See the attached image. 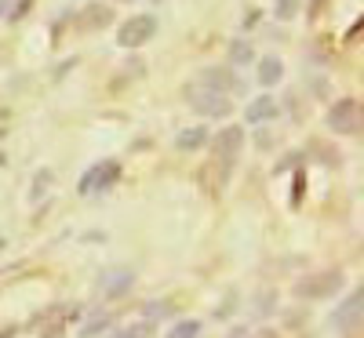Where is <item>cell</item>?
Masks as SVG:
<instances>
[{
	"mask_svg": "<svg viewBox=\"0 0 364 338\" xmlns=\"http://www.w3.org/2000/svg\"><path fill=\"white\" fill-rule=\"evenodd\" d=\"M343 288V269H321V273H310L295 284V295L299 298H328Z\"/></svg>",
	"mask_w": 364,
	"mask_h": 338,
	"instance_id": "1",
	"label": "cell"
},
{
	"mask_svg": "<svg viewBox=\"0 0 364 338\" xmlns=\"http://www.w3.org/2000/svg\"><path fill=\"white\" fill-rule=\"evenodd\" d=\"M186 95H190V102H193V109L200 116H230V109H233L230 95H223V91H208L200 84H190Z\"/></svg>",
	"mask_w": 364,
	"mask_h": 338,
	"instance_id": "2",
	"label": "cell"
},
{
	"mask_svg": "<svg viewBox=\"0 0 364 338\" xmlns=\"http://www.w3.org/2000/svg\"><path fill=\"white\" fill-rule=\"evenodd\" d=\"M328 128L336 135H357L360 131V102L357 99H339L328 109Z\"/></svg>",
	"mask_w": 364,
	"mask_h": 338,
	"instance_id": "3",
	"label": "cell"
},
{
	"mask_svg": "<svg viewBox=\"0 0 364 338\" xmlns=\"http://www.w3.org/2000/svg\"><path fill=\"white\" fill-rule=\"evenodd\" d=\"M154 33H157V18L154 15H135L117 29V44L120 48H142L146 40H154Z\"/></svg>",
	"mask_w": 364,
	"mask_h": 338,
	"instance_id": "4",
	"label": "cell"
},
{
	"mask_svg": "<svg viewBox=\"0 0 364 338\" xmlns=\"http://www.w3.org/2000/svg\"><path fill=\"white\" fill-rule=\"evenodd\" d=\"M117 178H120V160H102V164H95V168L84 171V178H80L77 190H80L84 197H91V193H102V190L117 186Z\"/></svg>",
	"mask_w": 364,
	"mask_h": 338,
	"instance_id": "5",
	"label": "cell"
},
{
	"mask_svg": "<svg viewBox=\"0 0 364 338\" xmlns=\"http://www.w3.org/2000/svg\"><path fill=\"white\" fill-rule=\"evenodd\" d=\"M70 317H77V305H63V302H55V305H48L44 313H37V320H33V327L41 331V338H58L66 331V320Z\"/></svg>",
	"mask_w": 364,
	"mask_h": 338,
	"instance_id": "6",
	"label": "cell"
},
{
	"mask_svg": "<svg viewBox=\"0 0 364 338\" xmlns=\"http://www.w3.org/2000/svg\"><path fill=\"white\" fill-rule=\"evenodd\" d=\"M240 146H245V131L233 128V124L223 128L215 138H211V153H215V160H223V164H233V160H237Z\"/></svg>",
	"mask_w": 364,
	"mask_h": 338,
	"instance_id": "7",
	"label": "cell"
},
{
	"mask_svg": "<svg viewBox=\"0 0 364 338\" xmlns=\"http://www.w3.org/2000/svg\"><path fill=\"white\" fill-rule=\"evenodd\" d=\"M360 313H364V291L357 288L339 310H336V327H343V331H350L353 324H360Z\"/></svg>",
	"mask_w": 364,
	"mask_h": 338,
	"instance_id": "8",
	"label": "cell"
},
{
	"mask_svg": "<svg viewBox=\"0 0 364 338\" xmlns=\"http://www.w3.org/2000/svg\"><path fill=\"white\" fill-rule=\"evenodd\" d=\"M113 22V11L106 4H87L84 15H80V29H102Z\"/></svg>",
	"mask_w": 364,
	"mask_h": 338,
	"instance_id": "9",
	"label": "cell"
},
{
	"mask_svg": "<svg viewBox=\"0 0 364 338\" xmlns=\"http://www.w3.org/2000/svg\"><path fill=\"white\" fill-rule=\"evenodd\" d=\"M248 124H266V120H273L277 116V102H273L269 95H262V99H255L252 106H248Z\"/></svg>",
	"mask_w": 364,
	"mask_h": 338,
	"instance_id": "10",
	"label": "cell"
},
{
	"mask_svg": "<svg viewBox=\"0 0 364 338\" xmlns=\"http://www.w3.org/2000/svg\"><path fill=\"white\" fill-rule=\"evenodd\" d=\"M200 87H208V91H223V95H226V91L237 87V84H233L230 70H204V73H200Z\"/></svg>",
	"mask_w": 364,
	"mask_h": 338,
	"instance_id": "11",
	"label": "cell"
},
{
	"mask_svg": "<svg viewBox=\"0 0 364 338\" xmlns=\"http://www.w3.org/2000/svg\"><path fill=\"white\" fill-rule=\"evenodd\" d=\"M281 77H284V62H281V58H262L259 80H262L266 87H273V84H281Z\"/></svg>",
	"mask_w": 364,
	"mask_h": 338,
	"instance_id": "12",
	"label": "cell"
},
{
	"mask_svg": "<svg viewBox=\"0 0 364 338\" xmlns=\"http://www.w3.org/2000/svg\"><path fill=\"white\" fill-rule=\"evenodd\" d=\"M204 142H208V131H204V128H186V131H178V138H175V146L186 149V153L200 149Z\"/></svg>",
	"mask_w": 364,
	"mask_h": 338,
	"instance_id": "13",
	"label": "cell"
},
{
	"mask_svg": "<svg viewBox=\"0 0 364 338\" xmlns=\"http://www.w3.org/2000/svg\"><path fill=\"white\" fill-rule=\"evenodd\" d=\"M113 338H154V320H135L124 331H117Z\"/></svg>",
	"mask_w": 364,
	"mask_h": 338,
	"instance_id": "14",
	"label": "cell"
},
{
	"mask_svg": "<svg viewBox=\"0 0 364 338\" xmlns=\"http://www.w3.org/2000/svg\"><path fill=\"white\" fill-rule=\"evenodd\" d=\"M128 288H132V273H117L113 280L106 284V295L109 298H120V295H128Z\"/></svg>",
	"mask_w": 364,
	"mask_h": 338,
	"instance_id": "15",
	"label": "cell"
},
{
	"mask_svg": "<svg viewBox=\"0 0 364 338\" xmlns=\"http://www.w3.org/2000/svg\"><path fill=\"white\" fill-rule=\"evenodd\" d=\"M197 334H200V320H178L168 331V338H197Z\"/></svg>",
	"mask_w": 364,
	"mask_h": 338,
	"instance_id": "16",
	"label": "cell"
},
{
	"mask_svg": "<svg viewBox=\"0 0 364 338\" xmlns=\"http://www.w3.org/2000/svg\"><path fill=\"white\" fill-rule=\"evenodd\" d=\"M230 62H233V66L252 62V44H240V40H237V44L230 48Z\"/></svg>",
	"mask_w": 364,
	"mask_h": 338,
	"instance_id": "17",
	"label": "cell"
},
{
	"mask_svg": "<svg viewBox=\"0 0 364 338\" xmlns=\"http://www.w3.org/2000/svg\"><path fill=\"white\" fill-rule=\"evenodd\" d=\"M106 327H109V317H106V313H99L91 324H84V327H80V334H84V338H91V334H102Z\"/></svg>",
	"mask_w": 364,
	"mask_h": 338,
	"instance_id": "18",
	"label": "cell"
},
{
	"mask_svg": "<svg viewBox=\"0 0 364 338\" xmlns=\"http://www.w3.org/2000/svg\"><path fill=\"white\" fill-rule=\"evenodd\" d=\"M273 11H277V18H295L299 15V0H277Z\"/></svg>",
	"mask_w": 364,
	"mask_h": 338,
	"instance_id": "19",
	"label": "cell"
},
{
	"mask_svg": "<svg viewBox=\"0 0 364 338\" xmlns=\"http://www.w3.org/2000/svg\"><path fill=\"white\" fill-rule=\"evenodd\" d=\"M4 135H8V113L0 109V138H4Z\"/></svg>",
	"mask_w": 364,
	"mask_h": 338,
	"instance_id": "20",
	"label": "cell"
},
{
	"mask_svg": "<svg viewBox=\"0 0 364 338\" xmlns=\"http://www.w3.org/2000/svg\"><path fill=\"white\" fill-rule=\"evenodd\" d=\"M255 338H281L277 331H269V327H262V331H255Z\"/></svg>",
	"mask_w": 364,
	"mask_h": 338,
	"instance_id": "21",
	"label": "cell"
},
{
	"mask_svg": "<svg viewBox=\"0 0 364 338\" xmlns=\"http://www.w3.org/2000/svg\"><path fill=\"white\" fill-rule=\"evenodd\" d=\"M0 15H8V0H0Z\"/></svg>",
	"mask_w": 364,
	"mask_h": 338,
	"instance_id": "22",
	"label": "cell"
},
{
	"mask_svg": "<svg viewBox=\"0 0 364 338\" xmlns=\"http://www.w3.org/2000/svg\"><path fill=\"white\" fill-rule=\"evenodd\" d=\"M0 248H4V240H0Z\"/></svg>",
	"mask_w": 364,
	"mask_h": 338,
	"instance_id": "23",
	"label": "cell"
},
{
	"mask_svg": "<svg viewBox=\"0 0 364 338\" xmlns=\"http://www.w3.org/2000/svg\"><path fill=\"white\" fill-rule=\"evenodd\" d=\"M154 4H157V0H154Z\"/></svg>",
	"mask_w": 364,
	"mask_h": 338,
	"instance_id": "24",
	"label": "cell"
}]
</instances>
